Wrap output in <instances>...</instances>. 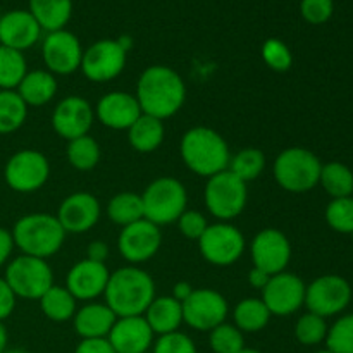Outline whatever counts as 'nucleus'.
I'll use <instances>...</instances> for the list:
<instances>
[{
    "instance_id": "1",
    "label": "nucleus",
    "mask_w": 353,
    "mask_h": 353,
    "mask_svg": "<svg viewBox=\"0 0 353 353\" xmlns=\"http://www.w3.org/2000/svg\"><path fill=\"white\" fill-rule=\"evenodd\" d=\"M137 100L141 112L165 121L178 114L186 100V85L181 76L169 65L155 64L138 78Z\"/></svg>"
},
{
    "instance_id": "2",
    "label": "nucleus",
    "mask_w": 353,
    "mask_h": 353,
    "mask_svg": "<svg viewBox=\"0 0 353 353\" xmlns=\"http://www.w3.org/2000/svg\"><path fill=\"white\" fill-rule=\"evenodd\" d=\"M103 296L117 317L143 316L155 299V283L138 265H126L110 272Z\"/></svg>"
},
{
    "instance_id": "3",
    "label": "nucleus",
    "mask_w": 353,
    "mask_h": 353,
    "mask_svg": "<svg viewBox=\"0 0 353 353\" xmlns=\"http://www.w3.org/2000/svg\"><path fill=\"white\" fill-rule=\"evenodd\" d=\"M179 154L190 171L207 179L226 171L231 161L226 140L205 126H195L183 134Z\"/></svg>"
},
{
    "instance_id": "4",
    "label": "nucleus",
    "mask_w": 353,
    "mask_h": 353,
    "mask_svg": "<svg viewBox=\"0 0 353 353\" xmlns=\"http://www.w3.org/2000/svg\"><path fill=\"white\" fill-rule=\"evenodd\" d=\"M14 247L23 255L45 259L57 254L65 240V231L52 214L34 212L19 217L10 230Z\"/></svg>"
},
{
    "instance_id": "5",
    "label": "nucleus",
    "mask_w": 353,
    "mask_h": 353,
    "mask_svg": "<svg viewBox=\"0 0 353 353\" xmlns=\"http://www.w3.org/2000/svg\"><path fill=\"white\" fill-rule=\"evenodd\" d=\"M323 162L314 152L303 147H290L276 157L272 172L283 190L290 193H307L319 185Z\"/></svg>"
},
{
    "instance_id": "6",
    "label": "nucleus",
    "mask_w": 353,
    "mask_h": 353,
    "mask_svg": "<svg viewBox=\"0 0 353 353\" xmlns=\"http://www.w3.org/2000/svg\"><path fill=\"white\" fill-rule=\"evenodd\" d=\"M145 219L155 226H168L176 223L188 205V193L179 179L162 176L154 179L141 193Z\"/></svg>"
},
{
    "instance_id": "7",
    "label": "nucleus",
    "mask_w": 353,
    "mask_h": 353,
    "mask_svg": "<svg viewBox=\"0 0 353 353\" xmlns=\"http://www.w3.org/2000/svg\"><path fill=\"white\" fill-rule=\"evenodd\" d=\"M247 183L233 174L230 169L207 179L203 190V202L207 210L221 223H230L240 216L247 207Z\"/></svg>"
},
{
    "instance_id": "8",
    "label": "nucleus",
    "mask_w": 353,
    "mask_h": 353,
    "mask_svg": "<svg viewBox=\"0 0 353 353\" xmlns=\"http://www.w3.org/2000/svg\"><path fill=\"white\" fill-rule=\"evenodd\" d=\"M3 279L17 299L40 300L54 286V271L45 259L21 254L6 265Z\"/></svg>"
},
{
    "instance_id": "9",
    "label": "nucleus",
    "mask_w": 353,
    "mask_h": 353,
    "mask_svg": "<svg viewBox=\"0 0 353 353\" xmlns=\"http://www.w3.org/2000/svg\"><path fill=\"white\" fill-rule=\"evenodd\" d=\"M50 178V162L41 152L23 148L9 157L3 168L7 186L17 193L38 192Z\"/></svg>"
},
{
    "instance_id": "10",
    "label": "nucleus",
    "mask_w": 353,
    "mask_h": 353,
    "mask_svg": "<svg viewBox=\"0 0 353 353\" xmlns=\"http://www.w3.org/2000/svg\"><path fill=\"white\" fill-rule=\"evenodd\" d=\"M352 302V286L343 276L324 274L314 279L305 288L307 312L316 316L334 317L343 312Z\"/></svg>"
},
{
    "instance_id": "11",
    "label": "nucleus",
    "mask_w": 353,
    "mask_h": 353,
    "mask_svg": "<svg viewBox=\"0 0 353 353\" xmlns=\"http://www.w3.org/2000/svg\"><path fill=\"white\" fill-rule=\"evenodd\" d=\"M202 257L217 268L236 264L245 252V236L231 223L209 224L199 240Z\"/></svg>"
},
{
    "instance_id": "12",
    "label": "nucleus",
    "mask_w": 353,
    "mask_h": 353,
    "mask_svg": "<svg viewBox=\"0 0 353 353\" xmlns=\"http://www.w3.org/2000/svg\"><path fill=\"white\" fill-rule=\"evenodd\" d=\"M181 307L183 323L195 331H209V333L219 324L226 323L230 312L226 299L219 292L210 288L193 290Z\"/></svg>"
},
{
    "instance_id": "13",
    "label": "nucleus",
    "mask_w": 353,
    "mask_h": 353,
    "mask_svg": "<svg viewBox=\"0 0 353 353\" xmlns=\"http://www.w3.org/2000/svg\"><path fill=\"white\" fill-rule=\"evenodd\" d=\"M128 52L117 40L103 38L83 50L81 72L93 83H107L124 71Z\"/></svg>"
},
{
    "instance_id": "14",
    "label": "nucleus",
    "mask_w": 353,
    "mask_h": 353,
    "mask_svg": "<svg viewBox=\"0 0 353 353\" xmlns=\"http://www.w3.org/2000/svg\"><path fill=\"white\" fill-rule=\"evenodd\" d=\"M307 285L293 272H279L271 276L268 286L262 290V302L271 316L288 317L299 312L305 303Z\"/></svg>"
},
{
    "instance_id": "15",
    "label": "nucleus",
    "mask_w": 353,
    "mask_h": 353,
    "mask_svg": "<svg viewBox=\"0 0 353 353\" xmlns=\"http://www.w3.org/2000/svg\"><path fill=\"white\" fill-rule=\"evenodd\" d=\"M45 68L52 74L69 76L81 68L83 47L79 38L68 30L47 33L41 43Z\"/></svg>"
},
{
    "instance_id": "16",
    "label": "nucleus",
    "mask_w": 353,
    "mask_h": 353,
    "mask_svg": "<svg viewBox=\"0 0 353 353\" xmlns=\"http://www.w3.org/2000/svg\"><path fill=\"white\" fill-rule=\"evenodd\" d=\"M250 257L254 268L274 276L286 271L292 261V243L283 231L265 228L259 231L250 243Z\"/></svg>"
},
{
    "instance_id": "17",
    "label": "nucleus",
    "mask_w": 353,
    "mask_h": 353,
    "mask_svg": "<svg viewBox=\"0 0 353 353\" xmlns=\"http://www.w3.org/2000/svg\"><path fill=\"white\" fill-rule=\"evenodd\" d=\"M161 247V228L147 219H141L138 223L123 228L119 238H117L119 254L123 255L124 261L130 262V265H138L150 261L152 257L157 255Z\"/></svg>"
},
{
    "instance_id": "18",
    "label": "nucleus",
    "mask_w": 353,
    "mask_h": 353,
    "mask_svg": "<svg viewBox=\"0 0 353 353\" xmlns=\"http://www.w3.org/2000/svg\"><path fill=\"white\" fill-rule=\"evenodd\" d=\"M95 119V110L83 97L69 95L55 105L52 112V128L64 140L85 137L90 133Z\"/></svg>"
},
{
    "instance_id": "19",
    "label": "nucleus",
    "mask_w": 353,
    "mask_h": 353,
    "mask_svg": "<svg viewBox=\"0 0 353 353\" xmlns=\"http://www.w3.org/2000/svg\"><path fill=\"white\" fill-rule=\"evenodd\" d=\"M100 216H102V207L99 199L88 192H76L62 200L55 217L65 233L79 234L97 226Z\"/></svg>"
},
{
    "instance_id": "20",
    "label": "nucleus",
    "mask_w": 353,
    "mask_h": 353,
    "mask_svg": "<svg viewBox=\"0 0 353 353\" xmlns=\"http://www.w3.org/2000/svg\"><path fill=\"white\" fill-rule=\"evenodd\" d=\"M110 271L102 262H93L88 259L76 262L68 272L65 288L76 300L90 302L103 295L109 281Z\"/></svg>"
},
{
    "instance_id": "21",
    "label": "nucleus",
    "mask_w": 353,
    "mask_h": 353,
    "mask_svg": "<svg viewBox=\"0 0 353 353\" xmlns=\"http://www.w3.org/2000/svg\"><path fill=\"white\" fill-rule=\"evenodd\" d=\"M95 117L110 130H130L131 124L141 116L140 103L133 93L109 92L97 102Z\"/></svg>"
},
{
    "instance_id": "22",
    "label": "nucleus",
    "mask_w": 353,
    "mask_h": 353,
    "mask_svg": "<svg viewBox=\"0 0 353 353\" xmlns=\"http://www.w3.org/2000/svg\"><path fill=\"white\" fill-rule=\"evenodd\" d=\"M154 336L145 317L133 316L117 317L107 340L116 353H147L154 345Z\"/></svg>"
},
{
    "instance_id": "23",
    "label": "nucleus",
    "mask_w": 353,
    "mask_h": 353,
    "mask_svg": "<svg viewBox=\"0 0 353 353\" xmlns=\"http://www.w3.org/2000/svg\"><path fill=\"white\" fill-rule=\"evenodd\" d=\"M41 37V28L30 10H9L0 17V45L23 52L34 47Z\"/></svg>"
},
{
    "instance_id": "24",
    "label": "nucleus",
    "mask_w": 353,
    "mask_h": 353,
    "mask_svg": "<svg viewBox=\"0 0 353 353\" xmlns=\"http://www.w3.org/2000/svg\"><path fill=\"white\" fill-rule=\"evenodd\" d=\"M117 316L107 307V303H86L76 310L72 317V326L81 340L107 338Z\"/></svg>"
},
{
    "instance_id": "25",
    "label": "nucleus",
    "mask_w": 353,
    "mask_h": 353,
    "mask_svg": "<svg viewBox=\"0 0 353 353\" xmlns=\"http://www.w3.org/2000/svg\"><path fill=\"white\" fill-rule=\"evenodd\" d=\"M143 317L157 336L176 333L183 324L181 302L172 296H155Z\"/></svg>"
},
{
    "instance_id": "26",
    "label": "nucleus",
    "mask_w": 353,
    "mask_h": 353,
    "mask_svg": "<svg viewBox=\"0 0 353 353\" xmlns=\"http://www.w3.org/2000/svg\"><path fill=\"white\" fill-rule=\"evenodd\" d=\"M16 92L28 107L47 105L57 93V79L43 69L28 71Z\"/></svg>"
},
{
    "instance_id": "27",
    "label": "nucleus",
    "mask_w": 353,
    "mask_h": 353,
    "mask_svg": "<svg viewBox=\"0 0 353 353\" xmlns=\"http://www.w3.org/2000/svg\"><path fill=\"white\" fill-rule=\"evenodd\" d=\"M165 137L164 121L141 114L128 130V141L140 154H152L162 145Z\"/></svg>"
},
{
    "instance_id": "28",
    "label": "nucleus",
    "mask_w": 353,
    "mask_h": 353,
    "mask_svg": "<svg viewBox=\"0 0 353 353\" xmlns=\"http://www.w3.org/2000/svg\"><path fill=\"white\" fill-rule=\"evenodd\" d=\"M31 16L40 24L41 31L65 30L72 16V0H30Z\"/></svg>"
},
{
    "instance_id": "29",
    "label": "nucleus",
    "mask_w": 353,
    "mask_h": 353,
    "mask_svg": "<svg viewBox=\"0 0 353 353\" xmlns=\"http://www.w3.org/2000/svg\"><path fill=\"white\" fill-rule=\"evenodd\" d=\"M271 317V312L262 299H255V296L240 300L233 310L234 326L243 334L262 331L269 324Z\"/></svg>"
},
{
    "instance_id": "30",
    "label": "nucleus",
    "mask_w": 353,
    "mask_h": 353,
    "mask_svg": "<svg viewBox=\"0 0 353 353\" xmlns=\"http://www.w3.org/2000/svg\"><path fill=\"white\" fill-rule=\"evenodd\" d=\"M40 309L43 312V316L47 319L54 321V323H65V321H71L74 317L76 310V302L78 300L69 293V290L65 286H52L47 292L43 293L40 300Z\"/></svg>"
},
{
    "instance_id": "31",
    "label": "nucleus",
    "mask_w": 353,
    "mask_h": 353,
    "mask_svg": "<svg viewBox=\"0 0 353 353\" xmlns=\"http://www.w3.org/2000/svg\"><path fill=\"white\" fill-rule=\"evenodd\" d=\"M107 216L114 224L121 228H126L130 224L138 223L145 219V209L141 195L133 192L117 193L110 199L107 205Z\"/></svg>"
},
{
    "instance_id": "32",
    "label": "nucleus",
    "mask_w": 353,
    "mask_h": 353,
    "mask_svg": "<svg viewBox=\"0 0 353 353\" xmlns=\"http://www.w3.org/2000/svg\"><path fill=\"white\" fill-rule=\"evenodd\" d=\"M319 185L331 199H345L353 192V172L348 165L341 162L323 164L319 176Z\"/></svg>"
},
{
    "instance_id": "33",
    "label": "nucleus",
    "mask_w": 353,
    "mask_h": 353,
    "mask_svg": "<svg viewBox=\"0 0 353 353\" xmlns=\"http://www.w3.org/2000/svg\"><path fill=\"white\" fill-rule=\"evenodd\" d=\"M28 105L16 90H0V134H10L24 126Z\"/></svg>"
},
{
    "instance_id": "34",
    "label": "nucleus",
    "mask_w": 353,
    "mask_h": 353,
    "mask_svg": "<svg viewBox=\"0 0 353 353\" xmlns=\"http://www.w3.org/2000/svg\"><path fill=\"white\" fill-rule=\"evenodd\" d=\"M28 72L23 52L0 45V90H16Z\"/></svg>"
},
{
    "instance_id": "35",
    "label": "nucleus",
    "mask_w": 353,
    "mask_h": 353,
    "mask_svg": "<svg viewBox=\"0 0 353 353\" xmlns=\"http://www.w3.org/2000/svg\"><path fill=\"white\" fill-rule=\"evenodd\" d=\"M228 169H230L236 178H240L243 183L254 181V179H257L265 169L264 152L254 147L241 148L240 152H236V154L231 157Z\"/></svg>"
},
{
    "instance_id": "36",
    "label": "nucleus",
    "mask_w": 353,
    "mask_h": 353,
    "mask_svg": "<svg viewBox=\"0 0 353 353\" xmlns=\"http://www.w3.org/2000/svg\"><path fill=\"white\" fill-rule=\"evenodd\" d=\"M68 161L76 171H92L100 162V145L90 134L74 138L68 143Z\"/></svg>"
},
{
    "instance_id": "37",
    "label": "nucleus",
    "mask_w": 353,
    "mask_h": 353,
    "mask_svg": "<svg viewBox=\"0 0 353 353\" xmlns=\"http://www.w3.org/2000/svg\"><path fill=\"white\" fill-rule=\"evenodd\" d=\"M327 323L324 317L305 312L295 324V338L303 347H317L324 343L327 336Z\"/></svg>"
},
{
    "instance_id": "38",
    "label": "nucleus",
    "mask_w": 353,
    "mask_h": 353,
    "mask_svg": "<svg viewBox=\"0 0 353 353\" xmlns=\"http://www.w3.org/2000/svg\"><path fill=\"white\" fill-rule=\"evenodd\" d=\"M209 345L214 353H240L245 348V334L234 324L223 323L209 333Z\"/></svg>"
},
{
    "instance_id": "39",
    "label": "nucleus",
    "mask_w": 353,
    "mask_h": 353,
    "mask_svg": "<svg viewBox=\"0 0 353 353\" xmlns=\"http://www.w3.org/2000/svg\"><path fill=\"white\" fill-rule=\"evenodd\" d=\"M326 350L331 353H353V314L338 317L330 327L326 336Z\"/></svg>"
},
{
    "instance_id": "40",
    "label": "nucleus",
    "mask_w": 353,
    "mask_h": 353,
    "mask_svg": "<svg viewBox=\"0 0 353 353\" xmlns=\"http://www.w3.org/2000/svg\"><path fill=\"white\" fill-rule=\"evenodd\" d=\"M326 223L331 230L341 234H353V200L352 196L345 199H331L326 207Z\"/></svg>"
},
{
    "instance_id": "41",
    "label": "nucleus",
    "mask_w": 353,
    "mask_h": 353,
    "mask_svg": "<svg viewBox=\"0 0 353 353\" xmlns=\"http://www.w3.org/2000/svg\"><path fill=\"white\" fill-rule=\"evenodd\" d=\"M262 59L265 65L276 72H286L293 65V54L288 45L279 38H269L262 45Z\"/></svg>"
},
{
    "instance_id": "42",
    "label": "nucleus",
    "mask_w": 353,
    "mask_h": 353,
    "mask_svg": "<svg viewBox=\"0 0 353 353\" xmlns=\"http://www.w3.org/2000/svg\"><path fill=\"white\" fill-rule=\"evenodd\" d=\"M152 353H199V350L188 334L176 331L159 336L152 345Z\"/></svg>"
},
{
    "instance_id": "43",
    "label": "nucleus",
    "mask_w": 353,
    "mask_h": 353,
    "mask_svg": "<svg viewBox=\"0 0 353 353\" xmlns=\"http://www.w3.org/2000/svg\"><path fill=\"white\" fill-rule=\"evenodd\" d=\"M300 14L309 24L319 26L334 14V0H300Z\"/></svg>"
},
{
    "instance_id": "44",
    "label": "nucleus",
    "mask_w": 353,
    "mask_h": 353,
    "mask_svg": "<svg viewBox=\"0 0 353 353\" xmlns=\"http://www.w3.org/2000/svg\"><path fill=\"white\" fill-rule=\"evenodd\" d=\"M176 223H178L179 233H181L183 236L195 241H199L200 238H202V234L205 233L207 226H209V223H207L205 216H203L202 212H199V210H188V209L179 216V219L176 221Z\"/></svg>"
},
{
    "instance_id": "45",
    "label": "nucleus",
    "mask_w": 353,
    "mask_h": 353,
    "mask_svg": "<svg viewBox=\"0 0 353 353\" xmlns=\"http://www.w3.org/2000/svg\"><path fill=\"white\" fill-rule=\"evenodd\" d=\"M16 303L17 296L14 295V292L7 285L6 279L0 278V323H3V321L12 316L14 309H16Z\"/></svg>"
},
{
    "instance_id": "46",
    "label": "nucleus",
    "mask_w": 353,
    "mask_h": 353,
    "mask_svg": "<svg viewBox=\"0 0 353 353\" xmlns=\"http://www.w3.org/2000/svg\"><path fill=\"white\" fill-rule=\"evenodd\" d=\"M74 353H116V350L107 338H93V340L79 341Z\"/></svg>"
},
{
    "instance_id": "47",
    "label": "nucleus",
    "mask_w": 353,
    "mask_h": 353,
    "mask_svg": "<svg viewBox=\"0 0 353 353\" xmlns=\"http://www.w3.org/2000/svg\"><path fill=\"white\" fill-rule=\"evenodd\" d=\"M14 248L16 247H14L12 233L7 228L0 226V269L9 264Z\"/></svg>"
},
{
    "instance_id": "48",
    "label": "nucleus",
    "mask_w": 353,
    "mask_h": 353,
    "mask_svg": "<svg viewBox=\"0 0 353 353\" xmlns=\"http://www.w3.org/2000/svg\"><path fill=\"white\" fill-rule=\"evenodd\" d=\"M107 257H109V247H107V243H103V241L95 240L88 245V248H86V259H88V261L105 264Z\"/></svg>"
},
{
    "instance_id": "49",
    "label": "nucleus",
    "mask_w": 353,
    "mask_h": 353,
    "mask_svg": "<svg viewBox=\"0 0 353 353\" xmlns=\"http://www.w3.org/2000/svg\"><path fill=\"white\" fill-rule=\"evenodd\" d=\"M269 279H271V274H268V272L259 268H252L250 272H248V283H250L252 288L259 290V292H262L268 286Z\"/></svg>"
},
{
    "instance_id": "50",
    "label": "nucleus",
    "mask_w": 353,
    "mask_h": 353,
    "mask_svg": "<svg viewBox=\"0 0 353 353\" xmlns=\"http://www.w3.org/2000/svg\"><path fill=\"white\" fill-rule=\"evenodd\" d=\"M193 286L190 285V283H186V281H179V283H176L174 286H172V299H176L178 300V302H185L186 299H188L190 295H192V292H193Z\"/></svg>"
},
{
    "instance_id": "51",
    "label": "nucleus",
    "mask_w": 353,
    "mask_h": 353,
    "mask_svg": "<svg viewBox=\"0 0 353 353\" xmlns=\"http://www.w3.org/2000/svg\"><path fill=\"white\" fill-rule=\"evenodd\" d=\"M7 343H9V334H7L6 326L3 323H0V353L7 350Z\"/></svg>"
},
{
    "instance_id": "52",
    "label": "nucleus",
    "mask_w": 353,
    "mask_h": 353,
    "mask_svg": "<svg viewBox=\"0 0 353 353\" xmlns=\"http://www.w3.org/2000/svg\"><path fill=\"white\" fill-rule=\"evenodd\" d=\"M117 41H119V45H121V47H123L126 52H130L131 48H133V40H131V37H128V34H124V37L117 38Z\"/></svg>"
},
{
    "instance_id": "53",
    "label": "nucleus",
    "mask_w": 353,
    "mask_h": 353,
    "mask_svg": "<svg viewBox=\"0 0 353 353\" xmlns=\"http://www.w3.org/2000/svg\"><path fill=\"white\" fill-rule=\"evenodd\" d=\"M3 353H28V352L23 350V348H7Z\"/></svg>"
},
{
    "instance_id": "54",
    "label": "nucleus",
    "mask_w": 353,
    "mask_h": 353,
    "mask_svg": "<svg viewBox=\"0 0 353 353\" xmlns=\"http://www.w3.org/2000/svg\"><path fill=\"white\" fill-rule=\"evenodd\" d=\"M240 353H262V352L255 350V348H247V347H245V348H243V350H241Z\"/></svg>"
},
{
    "instance_id": "55",
    "label": "nucleus",
    "mask_w": 353,
    "mask_h": 353,
    "mask_svg": "<svg viewBox=\"0 0 353 353\" xmlns=\"http://www.w3.org/2000/svg\"><path fill=\"white\" fill-rule=\"evenodd\" d=\"M316 353H331L330 350H319V352H316Z\"/></svg>"
},
{
    "instance_id": "56",
    "label": "nucleus",
    "mask_w": 353,
    "mask_h": 353,
    "mask_svg": "<svg viewBox=\"0 0 353 353\" xmlns=\"http://www.w3.org/2000/svg\"><path fill=\"white\" fill-rule=\"evenodd\" d=\"M350 196H352V200H353V192H352V195H350Z\"/></svg>"
}]
</instances>
